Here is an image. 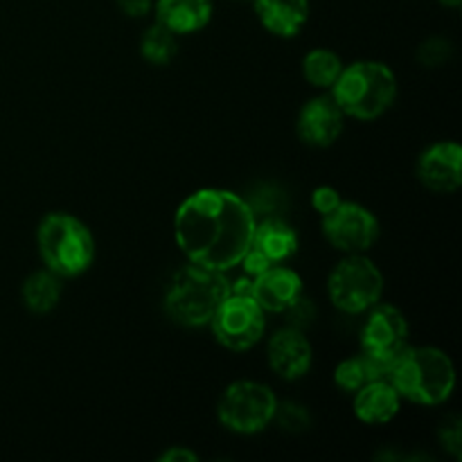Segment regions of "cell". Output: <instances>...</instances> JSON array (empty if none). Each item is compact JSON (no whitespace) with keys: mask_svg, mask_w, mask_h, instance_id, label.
Here are the masks:
<instances>
[{"mask_svg":"<svg viewBox=\"0 0 462 462\" xmlns=\"http://www.w3.org/2000/svg\"><path fill=\"white\" fill-rule=\"evenodd\" d=\"M451 52H454V48H451L449 41L440 39V36H433V39L424 41V43L420 45L418 61L422 63L424 68H438L442 66V63L449 61Z\"/></svg>","mask_w":462,"mask_h":462,"instance_id":"obj_25","label":"cell"},{"mask_svg":"<svg viewBox=\"0 0 462 462\" xmlns=\"http://www.w3.org/2000/svg\"><path fill=\"white\" fill-rule=\"evenodd\" d=\"M302 293V280L296 271L273 264L253 278V298L257 305L271 314H280L287 310Z\"/></svg>","mask_w":462,"mask_h":462,"instance_id":"obj_14","label":"cell"},{"mask_svg":"<svg viewBox=\"0 0 462 462\" xmlns=\"http://www.w3.org/2000/svg\"><path fill=\"white\" fill-rule=\"evenodd\" d=\"M266 355H269L271 370L280 379H287V382H296V379L305 377L311 368V359H314V352H311L305 334L293 328H284L275 332L271 337Z\"/></svg>","mask_w":462,"mask_h":462,"instance_id":"obj_12","label":"cell"},{"mask_svg":"<svg viewBox=\"0 0 462 462\" xmlns=\"http://www.w3.org/2000/svg\"><path fill=\"white\" fill-rule=\"evenodd\" d=\"M388 382L402 400L438 406L454 393L456 370L449 356L438 347L406 346L388 370Z\"/></svg>","mask_w":462,"mask_h":462,"instance_id":"obj_2","label":"cell"},{"mask_svg":"<svg viewBox=\"0 0 462 462\" xmlns=\"http://www.w3.org/2000/svg\"><path fill=\"white\" fill-rule=\"evenodd\" d=\"M251 246L280 264L298 251V235L287 219H264L255 224Z\"/></svg>","mask_w":462,"mask_h":462,"instance_id":"obj_18","label":"cell"},{"mask_svg":"<svg viewBox=\"0 0 462 462\" xmlns=\"http://www.w3.org/2000/svg\"><path fill=\"white\" fill-rule=\"evenodd\" d=\"M341 59H338V54L329 52V50H311L305 61H302L305 79L311 86H319V88H329L337 81V77L341 75Z\"/></svg>","mask_w":462,"mask_h":462,"instance_id":"obj_22","label":"cell"},{"mask_svg":"<svg viewBox=\"0 0 462 462\" xmlns=\"http://www.w3.org/2000/svg\"><path fill=\"white\" fill-rule=\"evenodd\" d=\"M275 406L278 400L269 386L257 382H237L221 395L217 415L228 431L253 436L273 422Z\"/></svg>","mask_w":462,"mask_h":462,"instance_id":"obj_7","label":"cell"},{"mask_svg":"<svg viewBox=\"0 0 462 462\" xmlns=\"http://www.w3.org/2000/svg\"><path fill=\"white\" fill-rule=\"evenodd\" d=\"M323 233L334 248L343 253H364L377 242L379 224L373 212L359 203L341 201L323 215Z\"/></svg>","mask_w":462,"mask_h":462,"instance_id":"obj_10","label":"cell"},{"mask_svg":"<svg viewBox=\"0 0 462 462\" xmlns=\"http://www.w3.org/2000/svg\"><path fill=\"white\" fill-rule=\"evenodd\" d=\"M230 282L226 271L208 269L203 264H185L171 278L165 296V311L183 328L210 325L221 302L228 298Z\"/></svg>","mask_w":462,"mask_h":462,"instance_id":"obj_3","label":"cell"},{"mask_svg":"<svg viewBox=\"0 0 462 462\" xmlns=\"http://www.w3.org/2000/svg\"><path fill=\"white\" fill-rule=\"evenodd\" d=\"M239 264L244 266L246 275H251V278H257V275L264 273L266 269H271V266H273V262H271L266 255H262L257 248L251 246L246 253H244V257H242V262H239Z\"/></svg>","mask_w":462,"mask_h":462,"instance_id":"obj_29","label":"cell"},{"mask_svg":"<svg viewBox=\"0 0 462 462\" xmlns=\"http://www.w3.org/2000/svg\"><path fill=\"white\" fill-rule=\"evenodd\" d=\"M341 203V197H338V192L334 188H316L314 194H311V206H314L316 212H320V215H328V212H332L334 208Z\"/></svg>","mask_w":462,"mask_h":462,"instance_id":"obj_28","label":"cell"},{"mask_svg":"<svg viewBox=\"0 0 462 462\" xmlns=\"http://www.w3.org/2000/svg\"><path fill=\"white\" fill-rule=\"evenodd\" d=\"M156 18L176 36L199 32L210 23L212 0H158Z\"/></svg>","mask_w":462,"mask_h":462,"instance_id":"obj_17","label":"cell"},{"mask_svg":"<svg viewBox=\"0 0 462 462\" xmlns=\"http://www.w3.org/2000/svg\"><path fill=\"white\" fill-rule=\"evenodd\" d=\"M440 440H442V447H445V449L449 451L454 458H460L462 456V433H460V420L458 418H451L449 422L442 424Z\"/></svg>","mask_w":462,"mask_h":462,"instance_id":"obj_27","label":"cell"},{"mask_svg":"<svg viewBox=\"0 0 462 462\" xmlns=\"http://www.w3.org/2000/svg\"><path fill=\"white\" fill-rule=\"evenodd\" d=\"M346 125V113L332 95H320L310 99L298 116V135L311 147H329L341 135Z\"/></svg>","mask_w":462,"mask_h":462,"instance_id":"obj_11","label":"cell"},{"mask_svg":"<svg viewBox=\"0 0 462 462\" xmlns=\"http://www.w3.org/2000/svg\"><path fill=\"white\" fill-rule=\"evenodd\" d=\"M374 379H388V370L379 365L374 359H370L368 355L346 359L338 365L337 373H334V382L338 383V388L347 393H356L361 386L374 382Z\"/></svg>","mask_w":462,"mask_h":462,"instance_id":"obj_21","label":"cell"},{"mask_svg":"<svg viewBox=\"0 0 462 462\" xmlns=\"http://www.w3.org/2000/svg\"><path fill=\"white\" fill-rule=\"evenodd\" d=\"M287 316H289V328H293V329H305V328H310L311 325V320L316 319V307H314V302L310 300V298H305L300 293V296L296 298V300L291 302V305L287 307Z\"/></svg>","mask_w":462,"mask_h":462,"instance_id":"obj_26","label":"cell"},{"mask_svg":"<svg viewBox=\"0 0 462 462\" xmlns=\"http://www.w3.org/2000/svg\"><path fill=\"white\" fill-rule=\"evenodd\" d=\"M328 291L337 310L346 314H361L377 305L382 298L383 275L373 260L361 253H352L332 271L328 280Z\"/></svg>","mask_w":462,"mask_h":462,"instance_id":"obj_6","label":"cell"},{"mask_svg":"<svg viewBox=\"0 0 462 462\" xmlns=\"http://www.w3.org/2000/svg\"><path fill=\"white\" fill-rule=\"evenodd\" d=\"M409 341V323L393 305H373L361 329V350L386 370L395 364Z\"/></svg>","mask_w":462,"mask_h":462,"instance_id":"obj_9","label":"cell"},{"mask_svg":"<svg viewBox=\"0 0 462 462\" xmlns=\"http://www.w3.org/2000/svg\"><path fill=\"white\" fill-rule=\"evenodd\" d=\"M246 201L248 210H251L253 219L264 221V219H287L289 210H291V199L284 188L278 183H257L242 197Z\"/></svg>","mask_w":462,"mask_h":462,"instance_id":"obj_19","label":"cell"},{"mask_svg":"<svg viewBox=\"0 0 462 462\" xmlns=\"http://www.w3.org/2000/svg\"><path fill=\"white\" fill-rule=\"evenodd\" d=\"M176 48H179L176 34L167 30L165 25H161V23L149 27L143 34V43H140L143 57L153 66H167L176 57Z\"/></svg>","mask_w":462,"mask_h":462,"instance_id":"obj_23","label":"cell"},{"mask_svg":"<svg viewBox=\"0 0 462 462\" xmlns=\"http://www.w3.org/2000/svg\"><path fill=\"white\" fill-rule=\"evenodd\" d=\"M438 3H442L445 7H458L460 0H438Z\"/></svg>","mask_w":462,"mask_h":462,"instance_id":"obj_32","label":"cell"},{"mask_svg":"<svg viewBox=\"0 0 462 462\" xmlns=\"http://www.w3.org/2000/svg\"><path fill=\"white\" fill-rule=\"evenodd\" d=\"M257 18L271 34L291 39L310 18V0H253Z\"/></svg>","mask_w":462,"mask_h":462,"instance_id":"obj_15","label":"cell"},{"mask_svg":"<svg viewBox=\"0 0 462 462\" xmlns=\"http://www.w3.org/2000/svg\"><path fill=\"white\" fill-rule=\"evenodd\" d=\"M273 420L287 433H302L311 427L310 411L305 406L296 404V402H284V404L275 406Z\"/></svg>","mask_w":462,"mask_h":462,"instance_id":"obj_24","label":"cell"},{"mask_svg":"<svg viewBox=\"0 0 462 462\" xmlns=\"http://www.w3.org/2000/svg\"><path fill=\"white\" fill-rule=\"evenodd\" d=\"M402 397L388 379H374L356 391L355 413L365 424H386L400 413Z\"/></svg>","mask_w":462,"mask_h":462,"instance_id":"obj_16","label":"cell"},{"mask_svg":"<svg viewBox=\"0 0 462 462\" xmlns=\"http://www.w3.org/2000/svg\"><path fill=\"white\" fill-rule=\"evenodd\" d=\"M158 460H161V462H194L199 458H197V454H194V451L183 449V447H176V449L165 451V454H162Z\"/></svg>","mask_w":462,"mask_h":462,"instance_id":"obj_31","label":"cell"},{"mask_svg":"<svg viewBox=\"0 0 462 462\" xmlns=\"http://www.w3.org/2000/svg\"><path fill=\"white\" fill-rule=\"evenodd\" d=\"M239 3H244V0H239Z\"/></svg>","mask_w":462,"mask_h":462,"instance_id":"obj_33","label":"cell"},{"mask_svg":"<svg viewBox=\"0 0 462 462\" xmlns=\"http://www.w3.org/2000/svg\"><path fill=\"white\" fill-rule=\"evenodd\" d=\"M61 298V278L52 271H36L23 284V305L32 314H48Z\"/></svg>","mask_w":462,"mask_h":462,"instance_id":"obj_20","label":"cell"},{"mask_svg":"<svg viewBox=\"0 0 462 462\" xmlns=\"http://www.w3.org/2000/svg\"><path fill=\"white\" fill-rule=\"evenodd\" d=\"M36 242H39L45 269L52 271L59 278H75L93 264V235L77 217L63 215V212L43 217Z\"/></svg>","mask_w":462,"mask_h":462,"instance_id":"obj_5","label":"cell"},{"mask_svg":"<svg viewBox=\"0 0 462 462\" xmlns=\"http://www.w3.org/2000/svg\"><path fill=\"white\" fill-rule=\"evenodd\" d=\"M332 88V97L346 116L377 120L395 102L397 79L386 63L356 61L343 68Z\"/></svg>","mask_w":462,"mask_h":462,"instance_id":"obj_4","label":"cell"},{"mask_svg":"<svg viewBox=\"0 0 462 462\" xmlns=\"http://www.w3.org/2000/svg\"><path fill=\"white\" fill-rule=\"evenodd\" d=\"M176 244L194 264L228 271L251 248L255 219L239 194L201 189L185 199L174 219Z\"/></svg>","mask_w":462,"mask_h":462,"instance_id":"obj_1","label":"cell"},{"mask_svg":"<svg viewBox=\"0 0 462 462\" xmlns=\"http://www.w3.org/2000/svg\"><path fill=\"white\" fill-rule=\"evenodd\" d=\"M217 341L235 352L251 350L264 334V310L246 293H228L210 320Z\"/></svg>","mask_w":462,"mask_h":462,"instance_id":"obj_8","label":"cell"},{"mask_svg":"<svg viewBox=\"0 0 462 462\" xmlns=\"http://www.w3.org/2000/svg\"><path fill=\"white\" fill-rule=\"evenodd\" d=\"M116 5L129 18H143L152 12V0H116Z\"/></svg>","mask_w":462,"mask_h":462,"instance_id":"obj_30","label":"cell"},{"mask_svg":"<svg viewBox=\"0 0 462 462\" xmlns=\"http://www.w3.org/2000/svg\"><path fill=\"white\" fill-rule=\"evenodd\" d=\"M462 149L456 143H438L420 156L418 176L433 192H456L462 183Z\"/></svg>","mask_w":462,"mask_h":462,"instance_id":"obj_13","label":"cell"}]
</instances>
